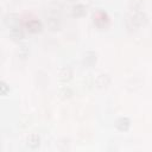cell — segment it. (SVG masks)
Here are the masks:
<instances>
[{
	"label": "cell",
	"instance_id": "obj_10",
	"mask_svg": "<svg viewBox=\"0 0 152 152\" xmlns=\"http://www.w3.org/2000/svg\"><path fill=\"white\" fill-rule=\"evenodd\" d=\"M8 90H10L8 86H7L5 82L0 81V95H6V94L8 93Z\"/></svg>",
	"mask_w": 152,
	"mask_h": 152
},
{
	"label": "cell",
	"instance_id": "obj_4",
	"mask_svg": "<svg viewBox=\"0 0 152 152\" xmlns=\"http://www.w3.org/2000/svg\"><path fill=\"white\" fill-rule=\"evenodd\" d=\"M131 126V121L127 119V118H120L118 121H116V128L121 132H126Z\"/></svg>",
	"mask_w": 152,
	"mask_h": 152
},
{
	"label": "cell",
	"instance_id": "obj_9",
	"mask_svg": "<svg viewBox=\"0 0 152 152\" xmlns=\"http://www.w3.org/2000/svg\"><path fill=\"white\" fill-rule=\"evenodd\" d=\"M11 36H12L14 39H21V38L24 37V33H23V31H21L20 28L14 27V28L11 30Z\"/></svg>",
	"mask_w": 152,
	"mask_h": 152
},
{
	"label": "cell",
	"instance_id": "obj_1",
	"mask_svg": "<svg viewBox=\"0 0 152 152\" xmlns=\"http://www.w3.org/2000/svg\"><path fill=\"white\" fill-rule=\"evenodd\" d=\"M108 23H109V18H108V15L104 12L100 11L96 14H94V24L97 27H101V28L106 27L108 25Z\"/></svg>",
	"mask_w": 152,
	"mask_h": 152
},
{
	"label": "cell",
	"instance_id": "obj_8",
	"mask_svg": "<svg viewBox=\"0 0 152 152\" xmlns=\"http://www.w3.org/2000/svg\"><path fill=\"white\" fill-rule=\"evenodd\" d=\"M72 76V71L70 68H63L61 71H59V78L61 81L65 82V81H69Z\"/></svg>",
	"mask_w": 152,
	"mask_h": 152
},
{
	"label": "cell",
	"instance_id": "obj_2",
	"mask_svg": "<svg viewBox=\"0 0 152 152\" xmlns=\"http://www.w3.org/2000/svg\"><path fill=\"white\" fill-rule=\"evenodd\" d=\"M71 12H72V15H74V17H77V18L84 17V15L87 14V7H86L84 5L77 4V5H75V6L72 7Z\"/></svg>",
	"mask_w": 152,
	"mask_h": 152
},
{
	"label": "cell",
	"instance_id": "obj_6",
	"mask_svg": "<svg viewBox=\"0 0 152 152\" xmlns=\"http://www.w3.org/2000/svg\"><path fill=\"white\" fill-rule=\"evenodd\" d=\"M40 145V138L38 134H31L27 138V146L31 148H37Z\"/></svg>",
	"mask_w": 152,
	"mask_h": 152
},
{
	"label": "cell",
	"instance_id": "obj_3",
	"mask_svg": "<svg viewBox=\"0 0 152 152\" xmlns=\"http://www.w3.org/2000/svg\"><path fill=\"white\" fill-rule=\"evenodd\" d=\"M109 83H110V77L107 74H101L96 80V84L99 88H106L109 86Z\"/></svg>",
	"mask_w": 152,
	"mask_h": 152
},
{
	"label": "cell",
	"instance_id": "obj_11",
	"mask_svg": "<svg viewBox=\"0 0 152 152\" xmlns=\"http://www.w3.org/2000/svg\"><path fill=\"white\" fill-rule=\"evenodd\" d=\"M62 95H64V96H68V97H69V96L71 95V90H70V89H64V90L62 91Z\"/></svg>",
	"mask_w": 152,
	"mask_h": 152
},
{
	"label": "cell",
	"instance_id": "obj_5",
	"mask_svg": "<svg viewBox=\"0 0 152 152\" xmlns=\"http://www.w3.org/2000/svg\"><path fill=\"white\" fill-rule=\"evenodd\" d=\"M83 62L87 66H91L96 63V53L93 52V51H88L86 55H84V58H83Z\"/></svg>",
	"mask_w": 152,
	"mask_h": 152
},
{
	"label": "cell",
	"instance_id": "obj_7",
	"mask_svg": "<svg viewBox=\"0 0 152 152\" xmlns=\"http://www.w3.org/2000/svg\"><path fill=\"white\" fill-rule=\"evenodd\" d=\"M40 28H42V25L36 19H32L27 23V30L31 32H38V31H40Z\"/></svg>",
	"mask_w": 152,
	"mask_h": 152
}]
</instances>
